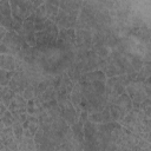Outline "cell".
I'll list each match as a JSON object with an SVG mask.
<instances>
[{
  "label": "cell",
  "instance_id": "9c48e42d",
  "mask_svg": "<svg viewBox=\"0 0 151 151\" xmlns=\"http://www.w3.org/2000/svg\"><path fill=\"white\" fill-rule=\"evenodd\" d=\"M11 77H12V72H8V71H2V70L0 68V84L6 85V84L9 81Z\"/></svg>",
  "mask_w": 151,
  "mask_h": 151
},
{
  "label": "cell",
  "instance_id": "8992f818",
  "mask_svg": "<svg viewBox=\"0 0 151 151\" xmlns=\"http://www.w3.org/2000/svg\"><path fill=\"white\" fill-rule=\"evenodd\" d=\"M44 6L46 9V17L54 21L59 11V0H47Z\"/></svg>",
  "mask_w": 151,
  "mask_h": 151
},
{
  "label": "cell",
  "instance_id": "277c9868",
  "mask_svg": "<svg viewBox=\"0 0 151 151\" xmlns=\"http://www.w3.org/2000/svg\"><path fill=\"white\" fill-rule=\"evenodd\" d=\"M28 47L27 42L15 32H9L5 34L4 41L0 45V52L5 53H19L22 48Z\"/></svg>",
  "mask_w": 151,
  "mask_h": 151
},
{
  "label": "cell",
  "instance_id": "6da1fadb",
  "mask_svg": "<svg viewBox=\"0 0 151 151\" xmlns=\"http://www.w3.org/2000/svg\"><path fill=\"white\" fill-rule=\"evenodd\" d=\"M80 5L81 0H59V11L55 18L57 24L65 28L76 26Z\"/></svg>",
  "mask_w": 151,
  "mask_h": 151
},
{
  "label": "cell",
  "instance_id": "30bf717a",
  "mask_svg": "<svg viewBox=\"0 0 151 151\" xmlns=\"http://www.w3.org/2000/svg\"><path fill=\"white\" fill-rule=\"evenodd\" d=\"M4 37H5V31L2 28H0V41L4 39Z\"/></svg>",
  "mask_w": 151,
  "mask_h": 151
},
{
  "label": "cell",
  "instance_id": "3957f363",
  "mask_svg": "<svg viewBox=\"0 0 151 151\" xmlns=\"http://www.w3.org/2000/svg\"><path fill=\"white\" fill-rule=\"evenodd\" d=\"M58 39V28L51 19L45 24V26L35 32V45L38 50H47L53 47Z\"/></svg>",
  "mask_w": 151,
  "mask_h": 151
},
{
  "label": "cell",
  "instance_id": "52a82bcc",
  "mask_svg": "<svg viewBox=\"0 0 151 151\" xmlns=\"http://www.w3.org/2000/svg\"><path fill=\"white\" fill-rule=\"evenodd\" d=\"M90 120L94 123H107L111 120V114L109 109H103L99 111H94L90 116Z\"/></svg>",
  "mask_w": 151,
  "mask_h": 151
},
{
  "label": "cell",
  "instance_id": "5b68a950",
  "mask_svg": "<svg viewBox=\"0 0 151 151\" xmlns=\"http://www.w3.org/2000/svg\"><path fill=\"white\" fill-rule=\"evenodd\" d=\"M60 113H61L64 120H66L68 124L72 125V124L77 123V119H78L77 111L70 100H67V99L63 100V103L60 104Z\"/></svg>",
  "mask_w": 151,
  "mask_h": 151
},
{
  "label": "cell",
  "instance_id": "ba28073f",
  "mask_svg": "<svg viewBox=\"0 0 151 151\" xmlns=\"http://www.w3.org/2000/svg\"><path fill=\"white\" fill-rule=\"evenodd\" d=\"M0 68L13 70L14 68V59L9 55H0Z\"/></svg>",
  "mask_w": 151,
  "mask_h": 151
},
{
  "label": "cell",
  "instance_id": "7a4b0ae2",
  "mask_svg": "<svg viewBox=\"0 0 151 151\" xmlns=\"http://www.w3.org/2000/svg\"><path fill=\"white\" fill-rule=\"evenodd\" d=\"M41 4V0H9L13 20L22 24V21L28 18Z\"/></svg>",
  "mask_w": 151,
  "mask_h": 151
}]
</instances>
